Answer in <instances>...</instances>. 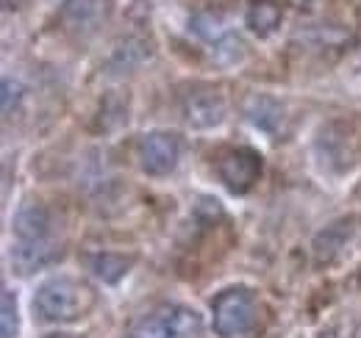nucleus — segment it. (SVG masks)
<instances>
[{
  "instance_id": "20e7f679",
  "label": "nucleus",
  "mask_w": 361,
  "mask_h": 338,
  "mask_svg": "<svg viewBox=\"0 0 361 338\" xmlns=\"http://www.w3.org/2000/svg\"><path fill=\"white\" fill-rule=\"evenodd\" d=\"M136 158H139L142 172H147V175H153V177H164V175H170L173 169L178 167L180 139L176 133H167V130L145 133V136L139 139Z\"/></svg>"
},
{
  "instance_id": "1a4fd4ad",
  "label": "nucleus",
  "mask_w": 361,
  "mask_h": 338,
  "mask_svg": "<svg viewBox=\"0 0 361 338\" xmlns=\"http://www.w3.org/2000/svg\"><path fill=\"white\" fill-rule=\"evenodd\" d=\"M192 31L203 39L206 44H212L217 53H228V58H236L239 56V39H233L231 34H228V28L214 17V14H195L192 17Z\"/></svg>"
},
{
  "instance_id": "f8f14e48",
  "label": "nucleus",
  "mask_w": 361,
  "mask_h": 338,
  "mask_svg": "<svg viewBox=\"0 0 361 338\" xmlns=\"http://www.w3.org/2000/svg\"><path fill=\"white\" fill-rule=\"evenodd\" d=\"M245 117L256 127L272 133L278 127V123H281V106L275 100H270V97H250L247 106H245Z\"/></svg>"
},
{
  "instance_id": "dca6fc26",
  "label": "nucleus",
  "mask_w": 361,
  "mask_h": 338,
  "mask_svg": "<svg viewBox=\"0 0 361 338\" xmlns=\"http://www.w3.org/2000/svg\"><path fill=\"white\" fill-rule=\"evenodd\" d=\"M45 338H73V336H64V333H53V336H45Z\"/></svg>"
},
{
  "instance_id": "ddd939ff",
  "label": "nucleus",
  "mask_w": 361,
  "mask_h": 338,
  "mask_svg": "<svg viewBox=\"0 0 361 338\" xmlns=\"http://www.w3.org/2000/svg\"><path fill=\"white\" fill-rule=\"evenodd\" d=\"M131 263H134L131 258H123V255H114V253H100L90 258V269L103 283H117L128 272Z\"/></svg>"
},
{
  "instance_id": "f03ea898",
  "label": "nucleus",
  "mask_w": 361,
  "mask_h": 338,
  "mask_svg": "<svg viewBox=\"0 0 361 338\" xmlns=\"http://www.w3.org/2000/svg\"><path fill=\"white\" fill-rule=\"evenodd\" d=\"M256 296L245 286H233L214 296L212 302V325L220 338H242L256 325Z\"/></svg>"
},
{
  "instance_id": "f257e3e1",
  "label": "nucleus",
  "mask_w": 361,
  "mask_h": 338,
  "mask_svg": "<svg viewBox=\"0 0 361 338\" xmlns=\"http://www.w3.org/2000/svg\"><path fill=\"white\" fill-rule=\"evenodd\" d=\"M94 305V294L87 283L59 275L45 280L34 294V311L42 322H75Z\"/></svg>"
},
{
  "instance_id": "39448f33",
  "label": "nucleus",
  "mask_w": 361,
  "mask_h": 338,
  "mask_svg": "<svg viewBox=\"0 0 361 338\" xmlns=\"http://www.w3.org/2000/svg\"><path fill=\"white\" fill-rule=\"evenodd\" d=\"M217 172H220V180L233 194H245L256 186V180L262 175V156L250 147L228 150L217 161Z\"/></svg>"
},
{
  "instance_id": "9b49d317",
  "label": "nucleus",
  "mask_w": 361,
  "mask_h": 338,
  "mask_svg": "<svg viewBox=\"0 0 361 338\" xmlns=\"http://www.w3.org/2000/svg\"><path fill=\"white\" fill-rule=\"evenodd\" d=\"M247 25L256 37H270L281 25V3L278 0H253L247 8Z\"/></svg>"
},
{
  "instance_id": "0eeeda50",
  "label": "nucleus",
  "mask_w": 361,
  "mask_h": 338,
  "mask_svg": "<svg viewBox=\"0 0 361 338\" xmlns=\"http://www.w3.org/2000/svg\"><path fill=\"white\" fill-rule=\"evenodd\" d=\"M109 11H111L109 0H64V6H61L64 25L78 34L97 31V25L109 17Z\"/></svg>"
},
{
  "instance_id": "9d476101",
  "label": "nucleus",
  "mask_w": 361,
  "mask_h": 338,
  "mask_svg": "<svg viewBox=\"0 0 361 338\" xmlns=\"http://www.w3.org/2000/svg\"><path fill=\"white\" fill-rule=\"evenodd\" d=\"M14 233L17 239L25 242H39L50 236V213L42 206H23L20 211L14 213Z\"/></svg>"
},
{
  "instance_id": "2eb2a0df",
  "label": "nucleus",
  "mask_w": 361,
  "mask_h": 338,
  "mask_svg": "<svg viewBox=\"0 0 361 338\" xmlns=\"http://www.w3.org/2000/svg\"><path fill=\"white\" fill-rule=\"evenodd\" d=\"M20 97H23V84L6 78L3 81V114H11L17 108V103H20Z\"/></svg>"
},
{
  "instance_id": "4468645a",
  "label": "nucleus",
  "mask_w": 361,
  "mask_h": 338,
  "mask_svg": "<svg viewBox=\"0 0 361 338\" xmlns=\"http://www.w3.org/2000/svg\"><path fill=\"white\" fill-rule=\"evenodd\" d=\"M0 302H3V308H0V333H3V338H14L17 336V296L8 289H3Z\"/></svg>"
},
{
  "instance_id": "6e6552de",
  "label": "nucleus",
  "mask_w": 361,
  "mask_h": 338,
  "mask_svg": "<svg viewBox=\"0 0 361 338\" xmlns=\"http://www.w3.org/2000/svg\"><path fill=\"white\" fill-rule=\"evenodd\" d=\"M59 258H61V247H56L50 239H39V242L20 239L17 247L11 250V263L20 275H31L37 269H45Z\"/></svg>"
},
{
  "instance_id": "423d86ee",
  "label": "nucleus",
  "mask_w": 361,
  "mask_h": 338,
  "mask_svg": "<svg viewBox=\"0 0 361 338\" xmlns=\"http://www.w3.org/2000/svg\"><path fill=\"white\" fill-rule=\"evenodd\" d=\"M183 117L192 127H214L226 120V103L217 92L200 89L183 97Z\"/></svg>"
},
{
  "instance_id": "7ed1b4c3",
  "label": "nucleus",
  "mask_w": 361,
  "mask_h": 338,
  "mask_svg": "<svg viewBox=\"0 0 361 338\" xmlns=\"http://www.w3.org/2000/svg\"><path fill=\"white\" fill-rule=\"evenodd\" d=\"M200 333V316L183 305H164L142 316L128 330V338H189Z\"/></svg>"
}]
</instances>
